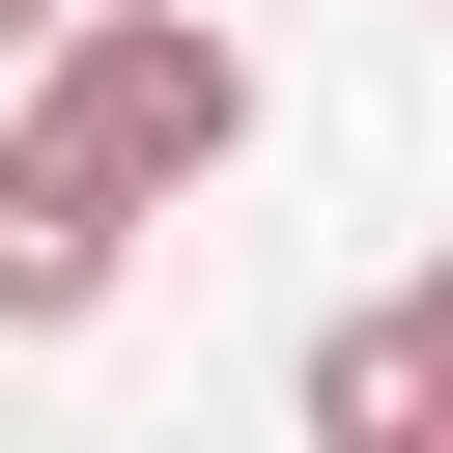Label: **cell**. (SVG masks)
<instances>
[{
    "instance_id": "obj_1",
    "label": "cell",
    "mask_w": 453,
    "mask_h": 453,
    "mask_svg": "<svg viewBox=\"0 0 453 453\" xmlns=\"http://www.w3.org/2000/svg\"><path fill=\"white\" fill-rule=\"evenodd\" d=\"M0 142H57V170L142 226V198H198V170L255 142V57H226L198 0H85V28L28 57V113H0Z\"/></svg>"
},
{
    "instance_id": "obj_5",
    "label": "cell",
    "mask_w": 453,
    "mask_h": 453,
    "mask_svg": "<svg viewBox=\"0 0 453 453\" xmlns=\"http://www.w3.org/2000/svg\"><path fill=\"white\" fill-rule=\"evenodd\" d=\"M57 28H85V0H0V85H28V57H57Z\"/></svg>"
},
{
    "instance_id": "obj_4",
    "label": "cell",
    "mask_w": 453,
    "mask_h": 453,
    "mask_svg": "<svg viewBox=\"0 0 453 453\" xmlns=\"http://www.w3.org/2000/svg\"><path fill=\"white\" fill-rule=\"evenodd\" d=\"M396 340H425V396H453V255H425V283H396Z\"/></svg>"
},
{
    "instance_id": "obj_3",
    "label": "cell",
    "mask_w": 453,
    "mask_h": 453,
    "mask_svg": "<svg viewBox=\"0 0 453 453\" xmlns=\"http://www.w3.org/2000/svg\"><path fill=\"white\" fill-rule=\"evenodd\" d=\"M311 425H340V453H396V425H453V396H425V340H396V311H340V340H311Z\"/></svg>"
},
{
    "instance_id": "obj_2",
    "label": "cell",
    "mask_w": 453,
    "mask_h": 453,
    "mask_svg": "<svg viewBox=\"0 0 453 453\" xmlns=\"http://www.w3.org/2000/svg\"><path fill=\"white\" fill-rule=\"evenodd\" d=\"M85 311H113V198L57 142H0V340H85Z\"/></svg>"
}]
</instances>
